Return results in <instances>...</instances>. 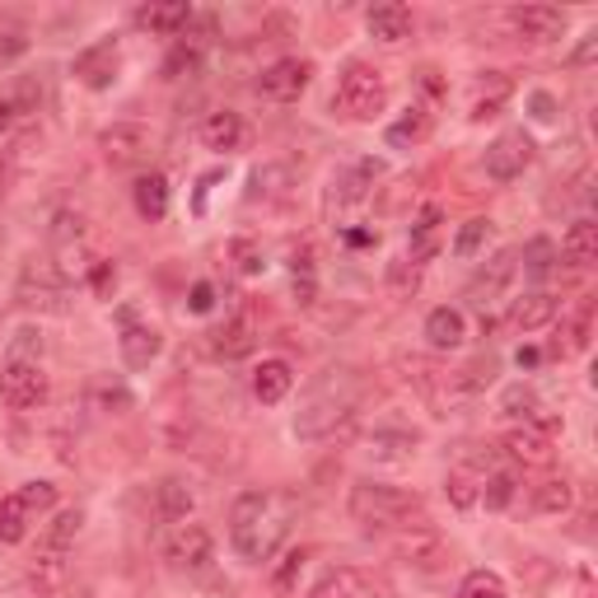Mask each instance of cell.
<instances>
[{
	"instance_id": "cell-1",
	"label": "cell",
	"mask_w": 598,
	"mask_h": 598,
	"mask_svg": "<svg viewBox=\"0 0 598 598\" xmlns=\"http://www.w3.org/2000/svg\"><path fill=\"white\" fill-rule=\"evenodd\" d=\"M285 509H291V500L285 496H272V491H243L230 509V543L243 561H272V551L281 547L285 538Z\"/></svg>"
},
{
	"instance_id": "cell-2",
	"label": "cell",
	"mask_w": 598,
	"mask_h": 598,
	"mask_svg": "<svg viewBox=\"0 0 598 598\" xmlns=\"http://www.w3.org/2000/svg\"><path fill=\"white\" fill-rule=\"evenodd\" d=\"M346 509L365 528H426V500L388 482H356L346 496Z\"/></svg>"
},
{
	"instance_id": "cell-3",
	"label": "cell",
	"mask_w": 598,
	"mask_h": 598,
	"mask_svg": "<svg viewBox=\"0 0 598 598\" xmlns=\"http://www.w3.org/2000/svg\"><path fill=\"white\" fill-rule=\"evenodd\" d=\"M356 393H361V384H356V374H351V369L323 374V379L308 388L304 407H300V416H295V435H300V439H323V435H332L351 412H356Z\"/></svg>"
},
{
	"instance_id": "cell-4",
	"label": "cell",
	"mask_w": 598,
	"mask_h": 598,
	"mask_svg": "<svg viewBox=\"0 0 598 598\" xmlns=\"http://www.w3.org/2000/svg\"><path fill=\"white\" fill-rule=\"evenodd\" d=\"M332 108L351 122H374L388 108V80L379 65H365V61H351L342 80H337V94H332Z\"/></svg>"
},
{
	"instance_id": "cell-5",
	"label": "cell",
	"mask_w": 598,
	"mask_h": 598,
	"mask_svg": "<svg viewBox=\"0 0 598 598\" xmlns=\"http://www.w3.org/2000/svg\"><path fill=\"white\" fill-rule=\"evenodd\" d=\"M48 243H52V267L71 281L80 272H90V225H84L80 211H57L52 215V230H48Z\"/></svg>"
},
{
	"instance_id": "cell-6",
	"label": "cell",
	"mask_w": 598,
	"mask_h": 598,
	"mask_svg": "<svg viewBox=\"0 0 598 598\" xmlns=\"http://www.w3.org/2000/svg\"><path fill=\"white\" fill-rule=\"evenodd\" d=\"M0 403L10 412H33L48 403V374L38 361H6L0 365Z\"/></svg>"
},
{
	"instance_id": "cell-7",
	"label": "cell",
	"mask_w": 598,
	"mask_h": 598,
	"mask_svg": "<svg viewBox=\"0 0 598 598\" xmlns=\"http://www.w3.org/2000/svg\"><path fill=\"white\" fill-rule=\"evenodd\" d=\"M534 154H538V145H534L528 131H500V136L486 145L482 169H486V179H491V183H515L519 173L534 164Z\"/></svg>"
},
{
	"instance_id": "cell-8",
	"label": "cell",
	"mask_w": 598,
	"mask_h": 598,
	"mask_svg": "<svg viewBox=\"0 0 598 598\" xmlns=\"http://www.w3.org/2000/svg\"><path fill=\"white\" fill-rule=\"evenodd\" d=\"M65 281L48 257H33L24 272H19V304H29V308H48V314H65Z\"/></svg>"
},
{
	"instance_id": "cell-9",
	"label": "cell",
	"mask_w": 598,
	"mask_h": 598,
	"mask_svg": "<svg viewBox=\"0 0 598 598\" xmlns=\"http://www.w3.org/2000/svg\"><path fill=\"white\" fill-rule=\"evenodd\" d=\"M308 80H314V61L308 57H281L257 75V90L267 94L272 103H300L304 90H308Z\"/></svg>"
},
{
	"instance_id": "cell-10",
	"label": "cell",
	"mask_w": 598,
	"mask_h": 598,
	"mask_svg": "<svg viewBox=\"0 0 598 598\" xmlns=\"http://www.w3.org/2000/svg\"><path fill=\"white\" fill-rule=\"evenodd\" d=\"M150 131L141 122H113V126H103L99 131V150H103V160L113 164V169H136L150 160Z\"/></svg>"
},
{
	"instance_id": "cell-11",
	"label": "cell",
	"mask_w": 598,
	"mask_h": 598,
	"mask_svg": "<svg viewBox=\"0 0 598 598\" xmlns=\"http://www.w3.org/2000/svg\"><path fill=\"white\" fill-rule=\"evenodd\" d=\"M557 430H561L557 416H534L505 435V449H509V458L528 463V468H543V463H551V439H557Z\"/></svg>"
},
{
	"instance_id": "cell-12",
	"label": "cell",
	"mask_w": 598,
	"mask_h": 598,
	"mask_svg": "<svg viewBox=\"0 0 598 598\" xmlns=\"http://www.w3.org/2000/svg\"><path fill=\"white\" fill-rule=\"evenodd\" d=\"M169 561L179 566V570H206V566L215 561V538H211V528L183 519L179 528H173V538H169Z\"/></svg>"
},
{
	"instance_id": "cell-13",
	"label": "cell",
	"mask_w": 598,
	"mask_h": 598,
	"mask_svg": "<svg viewBox=\"0 0 598 598\" xmlns=\"http://www.w3.org/2000/svg\"><path fill=\"white\" fill-rule=\"evenodd\" d=\"M118 65H122V48L118 38H103L94 48H84L75 61H71V75L84 84V90H108L118 80Z\"/></svg>"
},
{
	"instance_id": "cell-14",
	"label": "cell",
	"mask_w": 598,
	"mask_h": 598,
	"mask_svg": "<svg viewBox=\"0 0 598 598\" xmlns=\"http://www.w3.org/2000/svg\"><path fill=\"white\" fill-rule=\"evenodd\" d=\"M566 10L561 6H519L509 10V29H515L524 42H557L566 38Z\"/></svg>"
},
{
	"instance_id": "cell-15",
	"label": "cell",
	"mask_w": 598,
	"mask_h": 598,
	"mask_svg": "<svg viewBox=\"0 0 598 598\" xmlns=\"http://www.w3.org/2000/svg\"><path fill=\"white\" fill-rule=\"evenodd\" d=\"M122 361L126 369H150L154 361H160V351H164V337H160V327H150V323H136L131 314H122Z\"/></svg>"
},
{
	"instance_id": "cell-16",
	"label": "cell",
	"mask_w": 598,
	"mask_h": 598,
	"mask_svg": "<svg viewBox=\"0 0 598 598\" xmlns=\"http://www.w3.org/2000/svg\"><path fill=\"white\" fill-rule=\"evenodd\" d=\"M384 179V160H361V164H351L342 173H332V192H327V202H337V206H356L369 196V187Z\"/></svg>"
},
{
	"instance_id": "cell-17",
	"label": "cell",
	"mask_w": 598,
	"mask_h": 598,
	"mask_svg": "<svg viewBox=\"0 0 598 598\" xmlns=\"http://www.w3.org/2000/svg\"><path fill=\"white\" fill-rule=\"evenodd\" d=\"M445 249V211L439 206H426L416 220H412V239H407V262L426 267V262Z\"/></svg>"
},
{
	"instance_id": "cell-18",
	"label": "cell",
	"mask_w": 598,
	"mask_h": 598,
	"mask_svg": "<svg viewBox=\"0 0 598 598\" xmlns=\"http://www.w3.org/2000/svg\"><path fill=\"white\" fill-rule=\"evenodd\" d=\"M308 598H379V585H374V575L356 566H337L308 589Z\"/></svg>"
},
{
	"instance_id": "cell-19",
	"label": "cell",
	"mask_w": 598,
	"mask_h": 598,
	"mask_svg": "<svg viewBox=\"0 0 598 598\" xmlns=\"http://www.w3.org/2000/svg\"><path fill=\"white\" fill-rule=\"evenodd\" d=\"M253 346H257V323H253L249 308H243V314H234L225 327L211 332V351H215L220 361H243Z\"/></svg>"
},
{
	"instance_id": "cell-20",
	"label": "cell",
	"mask_w": 598,
	"mask_h": 598,
	"mask_svg": "<svg viewBox=\"0 0 598 598\" xmlns=\"http://www.w3.org/2000/svg\"><path fill=\"white\" fill-rule=\"evenodd\" d=\"M131 19H136V29H145V33L179 38L187 29V19H192V6L187 0H150V6H141Z\"/></svg>"
},
{
	"instance_id": "cell-21",
	"label": "cell",
	"mask_w": 598,
	"mask_h": 598,
	"mask_svg": "<svg viewBox=\"0 0 598 598\" xmlns=\"http://www.w3.org/2000/svg\"><path fill=\"white\" fill-rule=\"evenodd\" d=\"M430 131H435V113H430L426 103H412L403 118L388 122L384 141H388V150H416V145L430 141Z\"/></svg>"
},
{
	"instance_id": "cell-22",
	"label": "cell",
	"mask_w": 598,
	"mask_h": 598,
	"mask_svg": "<svg viewBox=\"0 0 598 598\" xmlns=\"http://www.w3.org/2000/svg\"><path fill=\"white\" fill-rule=\"evenodd\" d=\"M365 29L374 42H388V48H397L403 38H412V10L403 6V0H384V6H374L365 14Z\"/></svg>"
},
{
	"instance_id": "cell-23",
	"label": "cell",
	"mask_w": 598,
	"mask_h": 598,
	"mask_svg": "<svg viewBox=\"0 0 598 598\" xmlns=\"http://www.w3.org/2000/svg\"><path fill=\"white\" fill-rule=\"evenodd\" d=\"M509 94H515V80H509L505 71H486V75H477V84H473V103H468V118H473V122L496 118L500 108L509 103Z\"/></svg>"
},
{
	"instance_id": "cell-24",
	"label": "cell",
	"mask_w": 598,
	"mask_h": 598,
	"mask_svg": "<svg viewBox=\"0 0 598 598\" xmlns=\"http://www.w3.org/2000/svg\"><path fill=\"white\" fill-rule=\"evenodd\" d=\"M515 272H519V262H515V253H496L491 262H486V267L468 281V295L486 308V304H491V300H500L505 295V285L509 281H515Z\"/></svg>"
},
{
	"instance_id": "cell-25",
	"label": "cell",
	"mask_w": 598,
	"mask_h": 598,
	"mask_svg": "<svg viewBox=\"0 0 598 598\" xmlns=\"http://www.w3.org/2000/svg\"><path fill=\"white\" fill-rule=\"evenodd\" d=\"M557 314H561L557 295H551V291H534V295H524V300L509 304V318L505 323L515 327V332H538L547 323H557Z\"/></svg>"
},
{
	"instance_id": "cell-26",
	"label": "cell",
	"mask_w": 598,
	"mask_h": 598,
	"mask_svg": "<svg viewBox=\"0 0 598 598\" xmlns=\"http://www.w3.org/2000/svg\"><path fill=\"white\" fill-rule=\"evenodd\" d=\"M426 342L430 351H458L463 342H468V318H463V308H449L439 304L426 314Z\"/></svg>"
},
{
	"instance_id": "cell-27",
	"label": "cell",
	"mask_w": 598,
	"mask_h": 598,
	"mask_svg": "<svg viewBox=\"0 0 598 598\" xmlns=\"http://www.w3.org/2000/svg\"><path fill=\"white\" fill-rule=\"evenodd\" d=\"M291 388H295L291 361H262V365L253 369V397H257L262 407L285 403V397H291Z\"/></svg>"
},
{
	"instance_id": "cell-28",
	"label": "cell",
	"mask_w": 598,
	"mask_h": 598,
	"mask_svg": "<svg viewBox=\"0 0 598 598\" xmlns=\"http://www.w3.org/2000/svg\"><path fill=\"white\" fill-rule=\"evenodd\" d=\"M397 557H403L407 566H416V570H439L445 557H449V547L439 543L430 528H412V538H397Z\"/></svg>"
},
{
	"instance_id": "cell-29",
	"label": "cell",
	"mask_w": 598,
	"mask_h": 598,
	"mask_svg": "<svg viewBox=\"0 0 598 598\" xmlns=\"http://www.w3.org/2000/svg\"><path fill=\"white\" fill-rule=\"evenodd\" d=\"M557 257L566 262V267H594V262H598V225H594L589 215L575 220V225L566 230Z\"/></svg>"
},
{
	"instance_id": "cell-30",
	"label": "cell",
	"mask_w": 598,
	"mask_h": 598,
	"mask_svg": "<svg viewBox=\"0 0 598 598\" xmlns=\"http://www.w3.org/2000/svg\"><path fill=\"white\" fill-rule=\"evenodd\" d=\"M243 141H249V126H243V118L230 113V108H220V113H211V118L202 122V145H206V150L230 154V150H239Z\"/></svg>"
},
{
	"instance_id": "cell-31",
	"label": "cell",
	"mask_w": 598,
	"mask_h": 598,
	"mask_svg": "<svg viewBox=\"0 0 598 598\" xmlns=\"http://www.w3.org/2000/svg\"><path fill=\"white\" fill-rule=\"evenodd\" d=\"M131 202H136V211H141V220H164L169 215V179L164 173H141L136 179V187H131Z\"/></svg>"
},
{
	"instance_id": "cell-32",
	"label": "cell",
	"mask_w": 598,
	"mask_h": 598,
	"mask_svg": "<svg viewBox=\"0 0 598 598\" xmlns=\"http://www.w3.org/2000/svg\"><path fill=\"white\" fill-rule=\"evenodd\" d=\"M33 524V509L24 505V496H19V486L10 496H0V543H24Z\"/></svg>"
},
{
	"instance_id": "cell-33",
	"label": "cell",
	"mask_w": 598,
	"mask_h": 598,
	"mask_svg": "<svg viewBox=\"0 0 598 598\" xmlns=\"http://www.w3.org/2000/svg\"><path fill=\"white\" fill-rule=\"evenodd\" d=\"M515 262H519V267H524V276H534V281H547L551 272H557V243H551V239H528L524 243V253H515Z\"/></svg>"
},
{
	"instance_id": "cell-34",
	"label": "cell",
	"mask_w": 598,
	"mask_h": 598,
	"mask_svg": "<svg viewBox=\"0 0 598 598\" xmlns=\"http://www.w3.org/2000/svg\"><path fill=\"white\" fill-rule=\"evenodd\" d=\"M412 449H416L412 430H374L369 435V458L374 463H407Z\"/></svg>"
},
{
	"instance_id": "cell-35",
	"label": "cell",
	"mask_w": 598,
	"mask_h": 598,
	"mask_svg": "<svg viewBox=\"0 0 598 598\" xmlns=\"http://www.w3.org/2000/svg\"><path fill=\"white\" fill-rule=\"evenodd\" d=\"M192 486L183 482V477H169V482H160V519H169V524H183L187 515H192Z\"/></svg>"
},
{
	"instance_id": "cell-36",
	"label": "cell",
	"mask_w": 598,
	"mask_h": 598,
	"mask_svg": "<svg viewBox=\"0 0 598 598\" xmlns=\"http://www.w3.org/2000/svg\"><path fill=\"white\" fill-rule=\"evenodd\" d=\"M575 505V491H570V482H543V486H534V509L538 515H566V509Z\"/></svg>"
},
{
	"instance_id": "cell-37",
	"label": "cell",
	"mask_w": 598,
	"mask_h": 598,
	"mask_svg": "<svg viewBox=\"0 0 598 598\" xmlns=\"http://www.w3.org/2000/svg\"><path fill=\"white\" fill-rule=\"evenodd\" d=\"M80 528H84V509H61V515L52 519V528L42 534V547H57V551H65L75 538H80Z\"/></svg>"
},
{
	"instance_id": "cell-38",
	"label": "cell",
	"mask_w": 598,
	"mask_h": 598,
	"mask_svg": "<svg viewBox=\"0 0 598 598\" xmlns=\"http://www.w3.org/2000/svg\"><path fill=\"white\" fill-rule=\"evenodd\" d=\"M566 351H589V342H594V300H580L575 304V314H570V323H566Z\"/></svg>"
},
{
	"instance_id": "cell-39",
	"label": "cell",
	"mask_w": 598,
	"mask_h": 598,
	"mask_svg": "<svg viewBox=\"0 0 598 598\" xmlns=\"http://www.w3.org/2000/svg\"><path fill=\"white\" fill-rule=\"evenodd\" d=\"M458 598H509V594L496 570H468L458 585Z\"/></svg>"
},
{
	"instance_id": "cell-40",
	"label": "cell",
	"mask_w": 598,
	"mask_h": 598,
	"mask_svg": "<svg viewBox=\"0 0 598 598\" xmlns=\"http://www.w3.org/2000/svg\"><path fill=\"white\" fill-rule=\"evenodd\" d=\"M230 257H234L239 276H262V267H267V257H262V243L257 239H234L230 243Z\"/></svg>"
},
{
	"instance_id": "cell-41",
	"label": "cell",
	"mask_w": 598,
	"mask_h": 598,
	"mask_svg": "<svg viewBox=\"0 0 598 598\" xmlns=\"http://www.w3.org/2000/svg\"><path fill=\"white\" fill-rule=\"evenodd\" d=\"M477 500H486V509H505L509 500H515V473H491L482 482Z\"/></svg>"
},
{
	"instance_id": "cell-42",
	"label": "cell",
	"mask_w": 598,
	"mask_h": 598,
	"mask_svg": "<svg viewBox=\"0 0 598 598\" xmlns=\"http://www.w3.org/2000/svg\"><path fill=\"white\" fill-rule=\"evenodd\" d=\"M486 234H491V220H468V225L454 234V257H477Z\"/></svg>"
},
{
	"instance_id": "cell-43",
	"label": "cell",
	"mask_w": 598,
	"mask_h": 598,
	"mask_svg": "<svg viewBox=\"0 0 598 598\" xmlns=\"http://www.w3.org/2000/svg\"><path fill=\"white\" fill-rule=\"evenodd\" d=\"M500 412H505V416H524V420H534V416H538V393H534V388H524V384L505 388V393H500Z\"/></svg>"
},
{
	"instance_id": "cell-44",
	"label": "cell",
	"mask_w": 598,
	"mask_h": 598,
	"mask_svg": "<svg viewBox=\"0 0 598 598\" xmlns=\"http://www.w3.org/2000/svg\"><path fill=\"white\" fill-rule=\"evenodd\" d=\"M445 491H449V500H454L458 509H473V505H477V477H473L468 468H454V473L445 477Z\"/></svg>"
},
{
	"instance_id": "cell-45",
	"label": "cell",
	"mask_w": 598,
	"mask_h": 598,
	"mask_svg": "<svg viewBox=\"0 0 598 598\" xmlns=\"http://www.w3.org/2000/svg\"><path fill=\"white\" fill-rule=\"evenodd\" d=\"M6 361H38L42 365V332L38 327H19L10 337V356Z\"/></svg>"
},
{
	"instance_id": "cell-46",
	"label": "cell",
	"mask_w": 598,
	"mask_h": 598,
	"mask_svg": "<svg viewBox=\"0 0 598 598\" xmlns=\"http://www.w3.org/2000/svg\"><path fill=\"white\" fill-rule=\"evenodd\" d=\"M388 285H393V295H412L416 285H420V267L416 262H407V257H397V262H388Z\"/></svg>"
},
{
	"instance_id": "cell-47",
	"label": "cell",
	"mask_w": 598,
	"mask_h": 598,
	"mask_svg": "<svg viewBox=\"0 0 598 598\" xmlns=\"http://www.w3.org/2000/svg\"><path fill=\"white\" fill-rule=\"evenodd\" d=\"M19 496H24V505L33 509V515H42V509L57 505V486L52 482H24L19 486Z\"/></svg>"
},
{
	"instance_id": "cell-48",
	"label": "cell",
	"mask_w": 598,
	"mask_h": 598,
	"mask_svg": "<svg viewBox=\"0 0 598 598\" xmlns=\"http://www.w3.org/2000/svg\"><path fill=\"white\" fill-rule=\"evenodd\" d=\"M196 61H202V52L187 48V42H179V48L169 52V61H164V75H169V80H179L183 71H196Z\"/></svg>"
},
{
	"instance_id": "cell-49",
	"label": "cell",
	"mask_w": 598,
	"mask_h": 598,
	"mask_svg": "<svg viewBox=\"0 0 598 598\" xmlns=\"http://www.w3.org/2000/svg\"><path fill=\"white\" fill-rule=\"evenodd\" d=\"M304 557H308L304 547H291V551H285V561H281V570H276V589H291V585H295V575L304 570Z\"/></svg>"
},
{
	"instance_id": "cell-50",
	"label": "cell",
	"mask_w": 598,
	"mask_h": 598,
	"mask_svg": "<svg viewBox=\"0 0 598 598\" xmlns=\"http://www.w3.org/2000/svg\"><path fill=\"white\" fill-rule=\"evenodd\" d=\"M528 113H534V122H557L561 108H557V99H551L547 90H534V94H528Z\"/></svg>"
},
{
	"instance_id": "cell-51",
	"label": "cell",
	"mask_w": 598,
	"mask_h": 598,
	"mask_svg": "<svg viewBox=\"0 0 598 598\" xmlns=\"http://www.w3.org/2000/svg\"><path fill=\"white\" fill-rule=\"evenodd\" d=\"M187 308H192V314H211V308H215V285L211 281H196L192 295H187Z\"/></svg>"
},
{
	"instance_id": "cell-52",
	"label": "cell",
	"mask_w": 598,
	"mask_h": 598,
	"mask_svg": "<svg viewBox=\"0 0 598 598\" xmlns=\"http://www.w3.org/2000/svg\"><path fill=\"white\" fill-rule=\"evenodd\" d=\"M566 61L575 65V71H580V65H594V61H598V29H594V33H585V38H580V48H575Z\"/></svg>"
},
{
	"instance_id": "cell-53",
	"label": "cell",
	"mask_w": 598,
	"mask_h": 598,
	"mask_svg": "<svg viewBox=\"0 0 598 598\" xmlns=\"http://www.w3.org/2000/svg\"><path fill=\"white\" fill-rule=\"evenodd\" d=\"M29 52V42L19 38V33H0V61H14V57H24Z\"/></svg>"
},
{
	"instance_id": "cell-54",
	"label": "cell",
	"mask_w": 598,
	"mask_h": 598,
	"mask_svg": "<svg viewBox=\"0 0 598 598\" xmlns=\"http://www.w3.org/2000/svg\"><path fill=\"white\" fill-rule=\"evenodd\" d=\"M118 285V272H113V262H94V291L108 295Z\"/></svg>"
},
{
	"instance_id": "cell-55",
	"label": "cell",
	"mask_w": 598,
	"mask_h": 598,
	"mask_svg": "<svg viewBox=\"0 0 598 598\" xmlns=\"http://www.w3.org/2000/svg\"><path fill=\"white\" fill-rule=\"evenodd\" d=\"M295 300L308 308V304H314L318 300V281L314 276H295Z\"/></svg>"
},
{
	"instance_id": "cell-56",
	"label": "cell",
	"mask_w": 598,
	"mask_h": 598,
	"mask_svg": "<svg viewBox=\"0 0 598 598\" xmlns=\"http://www.w3.org/2000/svg\"><path fill=\"white\" fill-rule=\"evenodd\" d=\"M215 183H220V173H206V179H202V183H196V202H192V211H196V215H202V211H206V192H211Z\"/></svg>"
},
{
	"instance_id": "cell-57",
	"label": "cell",
	"mask_w": 598,
	"mask_h": 598,
	"mask_svg": "<svg viewBox=\"0 0 598 598\" xmlns=\"http://www.w3.org/2000/svg\"><path fill=\"white\" fill-rule=\"evenodd\" d=\"M14 118H19V108H14L10 99H0V136H6V131L14 126Z\"/></svg>"
},
{
	"instance_id": "cell-58",
	"label": "cell",
	"mask_w": 598,
	"mask_h": 598,
	"mask_svg": "<svg viewBox=\"0 0 598 598\" xmlns=\"http://www.w3.org/2000/svg\"><path fill=\"white\" fill-rule=\"evenodd\" d=\"M515 361H519V369H534V365H538L543 356H538V351H534V346H524V351H519V356H515Z\"/></svg>"
},
{
	"instance_id": "cell-59",
	"label": "cell",
	"mask_w": 598,
	"mask_h": 598,
	"mask_svg": "<svg viewBox=\"0 0 598 598\" xmlns=\"http://www.w3.org/2000/svg\"><path fill=\"white\" fill-rule=\"evenodd\" d=\"M6 183H10V150L0 145V187H6Z\"/></svg>"
},
{
	"instance_id": "cell-60",
	"label": "cell",
	"mask_w": 598,
	"mask_h": 598,
	"mask_svg": "<svg viewBox=\"0 0 598 598\" xmlns=\"http://www.w3.org/2000/svg\"><path fill=\"white\" fill-rule=\"evenodd\" d=\"M346 239L356 243V249H365V243H374V234H365V230H346Z\"/></svg>"
}]
</instances>
